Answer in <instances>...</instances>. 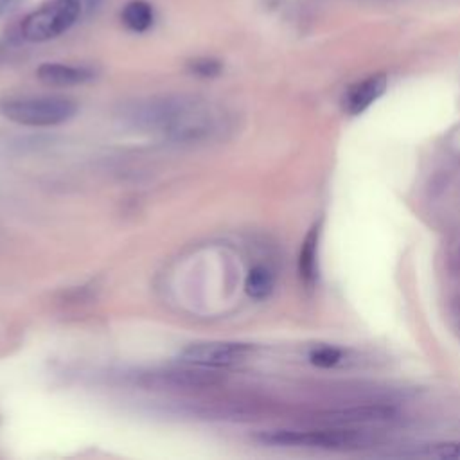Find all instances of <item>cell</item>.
<instances>
[{"mask_svg": "<svg viewBox=\"0 0 460 460\" xmlns=\"http://www.w3.org/2000/svg\"><path fill=\"white\" fill-rule=\"evenodd\" d=\"M122 25L137 34L149 31L155 23V9L146 0H129L120 11Z\"/></svg>", "mask_w": 460, "mask_h": 460, "instance_id": "ba28073f", "label": "cell"}, {"mask_svg": "<svg viewBox=\"0 0 460 460\" xmlns=\"http://www.w3.org/2000/svg\"><path fill=\"white\" fill-rule=\"evenodd\" d=\"M424 455L426 456H435V458H455V460H460V442L435 444Z\"/></svg>", "mask_w": 460, "mask_h": 460, "instance_id": "5bb4252c", "label": "cell"}, {"mask_svg": "<svg viewBox=\"0 0 460 460\" xmlns=\"http://www.w3.org/2000/svg\"><path fill=\"white\" fill-rule=\"evenodd\" d=\"M309 359L316 367H332L341 359V350L336 347H318L311 352Z\"/></svg>", "mask_w": 460, "mask_h": 460, "instance_id": "4fadbf2b", "label": "cell"}, {"mask_svg": "<svg viewBox=\"0 0 460 460\" xmlns=\"http://www.w3.org/2000/svg\"><path fill=\"white\" fill-rule=\"evenodd\" d=\"M316 250H318V226L311 228V232L305 235L300 259H298V271L302 280L307 286H313L316 280Z\"/></svg>", "mask_w": 460, "mask_h": 460, "instance_id": "30bf717a", "label": "cell"}, {"mask_svg": "<svg viewBox=\"0 0 460 460\" xmlns=\"http://www.w3.org/2000/svg\"><path fill=\"white\" fill-rule=\"evenodd\" d=\"M252 350V345L239 341H198L187 345L178 354V359L192 367L221 368L243 363Z\"/></svg>", "mask_w": 460, "mask_h": 460, "instance_id": "5b68a950", "label": "cell"}, {"mask_svg": "<svg viewBox=\"0 0 460 460\" xmlns=\"http://www.w3.org/2000/svg\"><path fill=\"white\" fill-rule=\"evenodd\" d=\"M262 444L286 447L350 449L359 446L365 437L354 429H318V431H266L257 437Z\"/></svg>", "mask_w": 460, "mask_h": 460, "instance_id": "277c9868", "label": "cell"}, {"mask_svg": "<svg viewBox=\"0 0 460 460\" xmlns=\"http://www.w3.org/2000/svg\"><path fill=\"white\" fill-rule=\"evenodd\" d=\"M273 273L270 268L266 266H253L244 280V291L248 296L255 298V300H262L266 298L271 291H273Z\"/></svg>", "mask_w": 460, "mask_h": 460, "instance_id": "8fae6325", "label": "cell"}, {"mask_svg": "<svg viewBox=\"0 0 460 460\" xmlns=\"http://www.w3.org/2000/svg\"><path fill=\"white\" fill-rule=\"evenodd\" d=\"M20 2H22V0H0V18L5 16V14H9L11 11H14Z\"/></svg>", "mask_w": 460, "mask_h": 460, "instance_id": "9a60e30c", "label": "cell"}, {"mask_svg": "<svg viewBox=\"0 0 460 460\" xmlns=\"http://www.w3.org/2000/svg\"><path fill=\"white\" fill-rule=\"evenodd\" d=\"M77 111L74 99L65 95H13L0 101V113L22 126H58Z\"/></svg>", "mask_w": 460, "mask_h": 460, "instance_id": "7a4b0ae2", "label": "cell"}, {"mask_svg": "<svg viewBox=\"0 0 460 460\" xmlns=\"http://www.w3.org/2000/svg\"><path fill=\"white\" fill-rule=\"evenodd\" d=\"M131 120L151 131L167 133L171 138L187 140L208 129V111L194 99L164 97L151 99L137 104L131 113Z\"/></svg>", "mask_w": 460, "mask_h": 460, "instance_id": "6da1fadb", "label": "cell"}, {"mask_svg": "<svg viewBox=\"0 0 460 460\" xmlns=\"http://www.w3.org/2000/svg\"><path fill=\"white\" fill-rule=\"evenodd\" d=\"M187 66H189L190 74H194L198 77H217L223 72L221 61H217L214 58H196V59L189 61Z\"/></svg>", "mask_w": 460, "mask_h": 460, "instance_id": "7c38bea8", "label": "cell"}, {"mask_svg": "<svg viewBox=\"0 0 460 460\" xmlns=\"http://www.w3.org/2000/svg\"><path fill=\"white\" fill-rule=\"evenodd\" d=\"M81 18L83 7L79 0H50L22 20L20 34L32 43L49 41L66 32Z\"/></svg>", "mask_w": 460, "mask_h": 460, "instance_id": "3957f363", "label": "cell"}, {"mask_svg": "<svg viewBox=\"0 0 460 460\" xmlns=\"http://www.w3.org/2000/svg\"><path fill=\"white\" fill-rule=\"evenodd\" d=\"M79 2H81V7H83V16L90 14L101 4V0H79Z\"/></svg>", "mask_w": 460, "mask_h": 460, "instance_id": "2e32d148", "label": "cell"}, {"mask_svg": "<svg viewBox=\"0 0 460 460\" xmlns=\"http://www.w3.org/2000/svg\"><path fill=\"white\" fill-rule=\"evenodd\" d=\"M386 75L385 74H376L370 75L359 83H356L345 95L343 106L347 110V113L350 115H358L361 111H365L376 99H379L385 90H386Z\"/></svg>", "mask_w": 460, "mask_h": 460, "instance_id": "52a82bcc", "label": "cell"}, {"mask_svg": "<svg viewBox=\"0 0 460 460\" xmlns=\"http://www.w3.org/2000/svg\"><path fill=\"white\" fill-rule=\"evenodd\" d=\"M36 75L43 84L49 86H77L92 81L95 77V70L83 65L41 63L36 68Z\"/></svg>", "mask_w": 460, "mask_h": 460, "instance_id": "8992f818", "label": "cell"}, {"mask_svg": "<svg viewBox=\"0 0 460 460\" xmlns=\"http://www.w3.org/2000/svg\"><path fill=\"white\" fill-rule=\"evenodd\" d=\"M394 410L388 406H361L349 408L331 413L327 420L331 424H363V422H383L392 419Z\"/></svg>", "mask_w": 460, "mask_h": 460, "instance_id": "9c48e42d", "label": "cell"}]
</instances>
